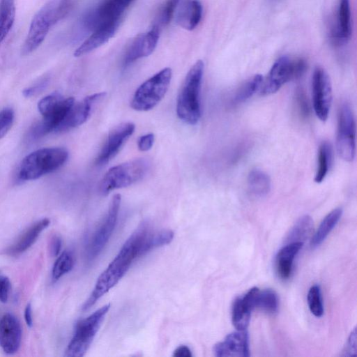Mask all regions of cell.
Segmentation results:
<instances>
[{
	"label": "cell",
	"mask_w": 357,
	"mask_h": 357,
	"mask_svg": "<svg viewBox=\"0 0 357 357\" xmlns=\"http://www.w3.org/2000/svg\"><path fill=\"white\" fill-rule=\"evenodd\" d=\"M173 238L174 232L169 229L153 231L147 222H142L98 277L93 291L82 306V310H89L115 286L127 273L134 261L156 248L169 243Z\"/></svg>",
	"instance_id": "6da1fadb"
},
{
	"label": "cell",
	"mask_w": 357,
	"mask_h": 357,
	"mask_svg": "<svg viewBox=\"0 0 357 357\" xmlns=\"http://www.w3.org/2000/svg\"><path fill=\"white\" fill-rule=\"evenodd\" d=\"M204 64L197 61L188 72L178 92L176 113L178 118L189 125H195L201 116L199 93Z\"/></svg>",
	"instance_id": "7a4b0ae2"
},
{
	"label": "cell",
	"mask_w": 357,
	"mask_h": 357,
	"mask_svg": "<svg viewBox=\"0 0 357 357\" xmlns=\"http://www.w3.org/2000/svg\"><path fill=\"white\" fill-rule=\"evenodd\" d=\"M68 157V151L61 147L36 150L22 160L19 169V178L22 181L37 179L61 167Z\"/></svg>",
	"instance_id": "3957f363"
},
{
	"label": "cell",
	"mask_w": 357,
	"mask_h": 357,
	"mask_svg": "<svg viewBox=\"0 0 357 357\" xmlns=\"http://www.w3.org/2000/svg\"><path fill=\"white\" fill-rule=\"evenodd\" d=\"M149 168L144 158H137L110 168L100 183V192L108 195L111 191L126 188L141 180Z\"/></svg>",
	"instance_id": "277c9868"
},
{
	"label": "cell",
	"mask_w": 357,
	"mask_h": 357,
	"mask_svg": "<svg viewBox=\"0 0 357 357\" xmlns=\"http://www.w3.org/2000/svg\"><path fill=\"white\" fill-rule=\"evenodd\" d=\"M172 76V69L165 68L143 82L134 93L131 107L142 112L155 107L167 93Z\"/></svg>",
	"instance_id": "5b68a950"
},
{
	"label": "cell",
	"mask_w": 357,
	"mask_h": 357,
	"mask_svg": "<svg viewBox=\"0 0 357 357\" xmlns=\"http://www.w3.org/2000/svg\"><path fill=\"white\" fill-rule=\"evenodd\" d=\"M109 307V304L105 305L89 317L77 321L74 335L66 350V356L82 357L84 356Z\"/></svg>",
	"instance_id": "8992f818"
},
{
	"label": "cell",
	"mask_w": 357,
	"mask_h": 357,
	"mask_svg": "<svg viewBox=\"0 0 357 357\" xmlns=\"http://www.w3.org/2000/svg\"><path fill=\"white\" fill-rule=\"evenodd\" d=\"M307 69L303 59L282 56L273 64L267 77L263 79L260 93L268 96L276 93L287 82L300 78Z\"/></svg>",
	"instance_id": "52a82bcc"
},
{
	"label": "cell",
	"mask_w": 357,
	"mask_h": 357,
	"mask_svg": "<svg viewBox=\"0 0 357 357\" xmlns=\"http://www.w3.org/2000/svg\"><path fill=\"white\" fill-rule=\"evenodd\" d=\"M60 19L56 1L49 2L39 10L31 22L22 54L27 55L35 51L45 40L51 26Z\"/></svg>",
	"instance_id": "ba28073f"
},
{
	"label": "cell",
	"mask_w": 357,
	"mask_h": 357,
	"mask_svg": "<svg viewBox=\"0 0 357 357\" xmlns=\"http://www.w3.org/2000/svg\"><path fill=\"white\" fill-rule=\"evenodd\" d=\"M336 147L339 155L345 161L351 162L356 153V122L353 111L347 103L339 110Z\"/></svg>",
	"instance_id": "9c48e42d"
},
{
	"label": "cell",
	"mask_w": 357,
	"mask_h": 357,
	"mask_svg": "<svg viewBox=\"0 0 357 357\" xmlns=\"http://www.w3.org/2000/svg\"><path fill=\"white\" fill-rule=\"evenodd\" d=\"M121 199L119 194L112 197L102 223L91 236L86 251L89 261H93L99 255L114 231L118 219Z\"/></svg>",
	"instance_id": "30bf717a"
},
{
	"label": "cell",
	"mask_w": 357,
	"mask_h": 357,
	"mask_svg": "<svg viewBox=\"0 0 357 357\" xmlns=\"http://www.w3.org/2000/svg\"><path fill=\"white\" fill-rule=\"evenodd\" d=\"M312 86L314 112L321 121H325L328 118L332 101V86L330 77L324 68H315Z\"/></svg>",
	"instance_id": "8fae6325"
},
{
	"label": "cell",
	"mask_w": 357,
	"mask_h": 357,
	"mask_svg": "<svg viewBox=\"0 0 357 357\" xmlns=\"http://www.w3.org/2000/svg\"><path fill=\"white\" fill-rule=\"evenodd\" d=\"M135 129L134 123L126 122L116 126L109 131L102 148L95 160V164L97 166H102L114 158L133 134Z\"/></svg>",
	"instance_id": "7c38bea8"
},
{
	"label": "cell",
	"mask_w": 357,
	"mask_h": 357,
	"mask_svg": "<svg viewBox=\"0 0 357 357\" xmlns=\"http://www.w3.org/2000/svg\"><path fill=\"white\" fill-rule=\"evenodd\" d=\"M75 102L72 97L63 98L52 109L43 116V119L35 124L29 132L31 140L38 139L52 131H55L68 110Z\"/></svg>",
	"instance_id": "4fadbf2b"
},
{
	"label": "cell",
	"mask_w": 357,
	"mask_h": 357,
	"mask_svg": "<svg viewBox=\"0 0 357 357\" xmlns=\"http://www.w3.org/2000/svg\"><path fill=\"white\" fill-rule=\"evenodd\" d=\"M105 92L96 93L74 102L65 118L55 130V132H63L83 124L90 116L93 106L105 96Z\"/></svg>",
	"instance_id": "5bb4252c"
},
{
	"label": "cell",
	"mask_w": 357,
	"mask_h": 357,
	"mask_svg": "<svg viewBox=\"0 0 357 357\" xmlns=\"http://www.w3.org/2000/svg\"><path fill=\"white\" fill-rule=\"evenodd\" d=\"M159 36L160 28L155 24L149 31L137 35L125 53L123 66L151 54L157 46Z\"/></svg>",
	"instance_id": "9a60e30c"
},
{
	"label": "cell",
	"mask_w": 357,
	"mask_h": 357,
	"mask_svg": "<svg viewBox=\"0 0 357 357\" xmlns=\"http://www.w3.org/2000/svg\"><path fill=\"white\" fill-rule=\"evenodd\" d=\"M215 356L249 357V336L245 330L238 331L229 334L223 341L213 347Z\"/></svg>",
	"instance_id": "2e32d148"
},
{
	"label": "cell",
	"mask_w": 357,
	"mask_h": 357,
	"mask_svg": "<svg viewBox=\"0 0 357 357\" xmlns=\"http://www.w3.org/2000/svg\"><path fill=\"white\" fill-rule=\"evenodd\" d=\"M22 328L12 314H5L0 319V347L7 354L16 353L21 344Z\"/></svg>",
	"instance_id": "e0dca14e"
},
{
	"label": "cell",
	"mask_w": 357,
	"mask_h": 357,
	"mask_svg": "<svg viewBox=\"0 0 357 357\" xmlns=\"http://www.w3.org/2000/svg\"><path fill=\"white\" fill-rule=\"evenodd\" d=\"M134 0H105L87 17V24L95 29L107 22L119 21L124 11Z\"/></svg>",
	"instance_id": "ac0fdd59"
},
{
	"label": "cell",
	"mask_w": 357,
	"mask_h": 357,
	"mask_svg": "<svg viewBox=\"0 0 357 357\" xmlns=\"http://www.w3.org/2000/svg\"><path fill=\"white\" fill-rule=\"evenodd\" d=\"M120 22H107L96 27L93 33L77 47L74 56H83L106 43L112 38L118 29Z\"/></svg>",
	"instance_id": "d6986e66"
},
{
	"label": "cell",
	"mask_w": 357,
	"mask_h": 357,
	"mask_svg": "<svg viewBox=\"0 0 357 357\" xmlns=\"http://www.w3.org/2000/svg\"><path fill=\"white\" fill-rule=\"evenodd\" d=\"M175 17L176 23L186 30H193L202 16V6L199 0H183L178 4Z\"/></svg>",
	"instance_id": "ffe728a7"
},
{
	"label": "cell",
	"mask_w": 357,
	"mask_h": 357,
	"mask_svg": "<svg viewBox=\"0 0 357 357\" xmlns=\"http://www.w3.org/2000/svg\"><path fill=\"white\" fill-rule=\"evenodd\" d=\"M349 0H339L333 40L339 44L347 43L351 36V19Z\"/></svg>",
	"instance_id": "44dd1931"
},
{
	"label": "cell",
	"mask_w": 357,
	"mask_h": 357,
	"mask_svg": "<svg viewBox=\"0 0 357 357\" xmlns=\"http://www.w3.org/2000/svg\"><path fill=\"white\" fill-rule=\"evenodd\" d=\"M50 225L47 218L42 219L29 227L10 248L11 255H18L28 250L36 241L40 233Z\"/></svg>",
	"instance_id": "7402d4cb"
},
{
	"label": "cell",
	"mask_w": 357,
	"mask_h": 357,
	"mask_svg": "<svg viewBox=\"0 0 357 357\" xmlns=\"http://www.w3.org/2000/svg\"><path fill=\"white\" fill-rule=\"evenodd\" d=\"M303 245V243L301 242L289 243L278 252L276 256V268L282 279H288L291 275L293 261Z\"/></svg>",
	"instance_id": "603a6c76"
},
{
	"label": "cell",
	"mask_w": 357,
	"mask_h": 357,
	"mask_svg": "<svg viewBox=\"0 0 357 357\" xmlns=\"http://www.w3.org/2000/svg\"><path fill=\"white\" fill-rule=\"evenodd\" d=\"M342 214L341 208H337L331 211L321 221L319 227L314 233L310 245L312 248L319 246L328 236L338 222Z\"/></svg>",
	"instance_id": "cb8c5ba5"
},
{
	"label": "cell",
	"mask_w": 357,
	"mask_h": 357,
	"mask_svg": "<svg viewBox=\"0 0 357 357\" xmlns=\"http://www.w3.org/2000/svg\"><path fill=\"white\" fill-rule=\"evenodd\" d=\"M248 186L250 192L253 195L257 197L265 196L271 189L270 177L261 169H252L248 174Z\"/></svg>",
	"instance_id": "d4e9b609"
},
{
	"label": "cell",
	"mask_w": 357,
	"mask_h": 357,
	"mask_svg": "<svg viewBox=\"0 0 357 357\" xmlns=\"http://www.w3.org/2000/svg\"><path fill=\"white\" fill-rule=\"evenodd\" d=\"M15 17V0H0V44L11 29Z\"/></svg>",
	"instance_id": "484cf974"
},
{
	"label": "cell",
	"mask_w": 357,
	"mask_h": 357,
	"mask_svg": "<svg viewBox=\"0 0 357 357\" xmlns=\"http://www.w3.org/2000/svg\"><path fill=\"white\" fill-rule=\"evenodd\" d=\"M333 159V149L330 143L324 142L321 144L318 151V163L314 176L317 183L322 182L326 176Z\"/></svg>",
	"instance_id": "4316f807"
},
{
	"label": "cell",
	"mask_w": 357,
	"mask_h": 357,
	"mask_svg": "<svg viewBox=\"0 0 357 357\" xmlns=\"http://www.w3.org/2000/svg\"><path fill=\"white\" fill-rule=\"evenodd\" d=\"M313 229V220L308 215L301 217L290 230L287 237L288 243H303L310 235Z\"/></svg>",
	"instance_id": "83f0119b"
},
{
	"label": "cell",
	"mask_w": 357,
	"mask_h": 357,
	"mask_svg": "<svg viewBox=\"0 0 357 357\" xmlns=\"http://www.w3.org/2000/svg\"><path fill=\"white\" fill-rule=\"evenodd\" d=\"M251 311L242 298L235 299L231 310V321L234 326L238 331H244L248 328Z\"/></svg>",
	"instance_id": "f1b7e54d"
},
{
	"label": "cell",
	"mask_w": 357,
	"mask_h": 357,
	"mask_svg": "<svg viewBox=\"0 0 357 357\" xmlns=\"http://www.w3.org/2000/svg\"><path fill=\"white\" fill-rule=\"evenodd\" d=\"M255 308L268 314H274L278 309V297L273 289H259L255 302Z\"/></svg>",
	"instance_id": "f546056e"
},
{
	"label": "cell",
	"mask_w": 357,
	"mask_h": 357,
	"mask_svg": "<svg viewBox=\"0 0 357 357\" xmlns=\"http://www.w3.org/2000/svg\"><path fill=\"white\" fill-rule=\"evenodd\" d=\"M263 79L264 77L260 74H257L249 79L237 91L234 102L241 103L252 97L260 89Z\"/></svg>",
	"instance_id": "4dcf8cb0"
},
{
	"label": "cell",
	"mask_w": 357,
	"mask_h": 357,
	"mask_svg": "<svg viewBox=\"0 0 357 357\" xmlns=\"http://www.w3.org/2000/svg\"><path fill=\"white\" fill-rule=\"evenodd\" d=\"M74 257L69 250L63 251L55 261L52 271V277L54 281L58 280L63 275L70 272L74 266Z\"/></svg>",
	"instance_id": "1f68e13d"
},
{
	"label": "cell",
	"mask_w": 357,
	"mask_h": 357,
	"mask_svg": "<svg viewBox=\"0 0 357 357\" xmlns=\"http://www.w3.org/2000/svg\"><path fill=\"white\" fill-rule=\"evenodd\" d=\"M308 307L315 317H321L324 314V305L319 286L313 285L307 293Z\"/></svg>",
	"instance_id": "d6a6232c"
},
{
	"label": "cell",
	"mask_w": 357,
	"mask_h": 357,
	"mask_svg": "<svg viewBox=\"0 0 357 357\" xmlns=\"http://www.w3.org/2000/svg\"><path fill=\"white\" fill-rule=\"evenodd\" d=\"M180 0H167L159 13L158 22L160 25H167L170 22Z\"/></svg>",
	"instance_id": "836d02e7"
},
{
	"label": "cell",
	"mask_w": 357,
	"mask_h": 357,
	"mask_svg": "<svg viewBox=\"0 0 357 357\" xmlns=\"http://www.w3.org/2000/svg\"><path fill=\"white\" fill-rule=\"evenodd\" d=\"M63 97L57 92L50 94L40 100L38 108L42 116L52 109Z\"/></svg>",
	"instance_id": "e575fe53"
},
{
	"label": "cell",
	"mask_w": 357,
	"mask_h": 357,
	"mask_svg": "<svg viewBox=\"0 0 357 357\" xmlns=\"http://www.w3.org/2000/svg\"><path fill=\"white\" fill-rule=\"evenodd\" d=\"M13 121L14 112L11 108H4L0 111V138L10 130Z\"/></svg>",
	"instance_id": "d590c367"
},
{
	"label": "cell",
	"mask_w": 357,
	"mask_h": 357,
	"mask_svg": "<svg viewBox=\"0 0 357 357\" xmlns=\"http://www.w3.org/2000/svg\"><path fill=\"white\" fill-rule=\"evenodd\" d=\"M296 102L301 116L307 117L310 114V106L305 91L301 88L296 89Z\"/></svg>",
	"instance_id": "8d00e7d4"
},
{
	"label": "cell",
	"mask_w": 357,
	"mask_h": 357,
	"mask_svg": "<svg viewBox=\"0 0 357 357\" xmlns=\"http://www.w3.org/2000/svg\"><path fill=\"white\" fill-rule=\"evenodd\" d=\"M342 356H356V329L351 331L346 345L342 351Z\"/></svg>",
	"instance_id": "74e56055"
},
{
	"label": "cell",
	"mask_w": 357,
	"mask_h": 357,
	"mask_svg": "<svg viewBox=\"0 0 357 357\" xmlns=\"http://www.w3.org/2000/svg\"><path fill=\"white\" fill-rule=\"evenodd\" d=\"M155 137L153 133L141 136L137 142V146L141 151H147L151 149L154 143Z\"/></svg>",
	"instance_id": "f35d334b"
},
{
	"label": "cell",
	"mask_w": 357,
	"mask_h": 357,
	"mask_svg": "<svg viewBox=\"0 0 357 357\" xmlns=\"http://www.w3.org/2000/svg\"><path fill=\"white\" fill-rule=\"evenodd\" d=\"M10 289V282L6 276H0V302L6 303Z\"/></svg>",
	"instance_id": "ab89813d"
},
{
	"label": "cell",
	"mask_w": 357,
	"mask_h": 357,
	"mask_svg": "<svg viewBox=\"0 0 357 357\" xmlns=\"http://www.w3.org/2000/svg\"><path fill=\"white\" fill-rule=\"evenodd\" d=\"M47 84V80L43 79L40 82L36 84L35 85L25 89L22 92L24 96L29 98L38 94L46 87Z\"/></svg>",
	"instance_id": "60d3db41"
},
{
	"label": "cell",
	"mask_w": 357,
	"mask_h": 357,
	"mask_svg": "<svg viewBox=\"0 0 357 357\" xmlns=\"http://www.w3.org/2000/svg\"><path fill=\"white\" fill-rule=\"evenodd\" d=\"M61 239L59 236H54L50 243V252L53 257H56L61 248Z\"/></svg>",
	"instance_id": "b9f144b4"
},
{
	"label": "cell",
	"mask_w": 357,
	"mask_h": 357,
	"mask_svg": "<svg viewBox=\"0 0 357 357\" xmlns=\"http://www.w3.org/2000/svg\"><path fill=\"white\" fill-rule=\"evenodd\" d=\"M173 356L176 357H191L192 355L188 347L181 345L174 350Z\"/></svg>",
	"instance_id": "7bdbcfd3"
},
{
	"label": "cell",
	"mask_w": 357,
	"mask_h": 357,
	"mask_svg": "<svg viewBox=\"0 0 357 357\" xmlns=\"http://www.w3.org/2000/svg\"><path fill=\"white\" fill-rule=\"evenodd\" d=\"M24 319L28 326L31 327L33 325L32 310L31 304L29 303L24 310Z\"/></svg>",
	"instance_id": "ee69618b"
}]
</instances>
